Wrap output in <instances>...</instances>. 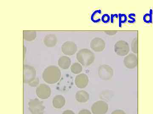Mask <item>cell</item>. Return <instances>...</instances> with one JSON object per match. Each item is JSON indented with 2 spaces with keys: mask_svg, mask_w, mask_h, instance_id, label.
I'll return each instance as SVG.
<instances>
[{
  "mask_svg": "<svg viewBox=\"0 0 153 114\" xmlns=\"http://www.w3.org/2000/svg\"><path fill=\"white\" fill-rule=\"evenodd\" d=\"M61 72L59 68L56 66H50L46 68L42 75L43 80L48 84H54L59 81Z\"/></svg>",
  "mask_w": 153,
  "mask_h": 114,
  "instance_id": "6da1fadb",
  "label": "cell"
},
{
  "mask_svg": "<svg viewBox=\"0 0 153 114\" xmlns=\"http://www.w3.org/2000/svg\"><path fill=\"white\" fill-rule=\"evenodd\" d=\"M76 59L82 66L90 65L95 60V55L89 49H82L76 53Z\"/></svg>",
  "mask_w": 153,
  "mask_h": 114,
  "instance_id": "7a4b0ae2",
  "label": "cell"
},
{
  "mask_svg": "<svg viewBox=\"0 0 153 114\" xmlns=\"http://www.w3.org/2000/svg\"><path fill=\"white\" fill-rule=\"evenodd\" d=\"M29 109L32 114H43L45 106L43 102L37 99L31 100L28 103Z\"/></svg>",
  "mask_w": 153,
  "mask_h": 114,
  "instance_id": "3957f363",
  "label": "cell"
},
{
  "mask_svg": "<svg viewBox=\"0 0 153 114\" xmlns=\"http://www.w3.org/2000/svg\"><path fill=\"white\" fill-rule=\"evenodd\" d=\"M114 50L116 54L120 56H125L128 55L130 47L127 42L121 40L115 44Z\"/></svg>",
  "mask_w": 153,
  "mask_h": 114,
  "instance_id": "277c9868",
  "label": "cell"
},
{
  "mask_svg": "<svg viewBox=\"0 0 153 114\" xmlns=\"http://www.w3.org/2000/svg\"><path fill=\"white\" fill-rule=\"evenodd\" d=\"M36 72L35 68L29 65H25L23 68V81L29 84L36 78Z\"/></svg>",
  "mask_w": 153,
  "mask_h": 114,
  "instance_id": "5b68a950",
  "label": "cell"
},
{
  "mask_svg": "<svg viewBox=\"0 0 153 114\" xmlns=\"http://www.w3.org/2000/svg\"><path fill=\"white\" fill-rule=\"evenodd\" d=\"M108 110V104L103 101L96 102L91 107V111L93 114H105Z\"/></svg>",
  "mask_w": 153,
  "mask_h": 114,
  "instance_id": "8992f818",
  "label": "cell"
},
{
  "mask_svg": "<svg viewBox=\"0 0 153 114\" xmlns=\"http://www.w3.org/2000/svg\"><path fill=\"white\" fill-rule=\"evenodd\" d=\"M100 77L104 80H108L112 77L114 75L113 69L110 66L102 65L100 66L98 69Z\"/></svg>",
  "mask_w": 153,
  "mask_h": 114,
  "instance_id": "52a82bcc",
  "label": "cell"
},
{
  "mask_svg": "<svg viewBox=\"0 0 153 114\" xmlns=\"http://www.w3.org/2000/svg\"><path fill=\"white\" fill-rule=\"evenodd\" d=\"M36 94L38 97L41 99H47L51 95V88L45 84H41L36 88Z\"/></svg>",
  "mask_w": 153,
  "mask_h": 114,
  "instance_id": "ba28073f",
  "label": "cell"
},
{
  "mask_svg": "<svg viewBox=\"0 0 153 114\" xmlns=\"http://www.w3.org/2000/svg\"><path fill=\"white\" fill-rule=\"evenodd\" d=\"M62 51L67 56H72L77 51V46L75 43L71 41L65 42L61 47Z\"/></svg>",
  "mask_w": 153,
  "mask_h": 114,
  "instance_id": "9c48e42d",
  "label": "cell"
},
{
  "mask_svg": "<svg viewBox=\"0 0 153 114\" xmlns=\"http://www.w3.org/2000/svg\"><path fill=\"white\" fill-rule=\"evenodd\" d=\"M123 63L126 67L129 69H134L137 65V57L134 53L127 55L124 59Z\"/></svg>",
  "mask_w": 153,
  "mask_h": 114,
  "instance_id": "30bf717a",
  "label": "cell"
},
{
  "mask_svg": "<svg viewBox=\"0 0 153 114\" xmlns=\"http://www.w3.org/2000/svg\"><path fill=\"white\" fill-rule=\"evenodd\" d=\"M90 47L94 51H102L105 47V42L100 38H94L91 42Z\"/></svg>",
  "mask_w": 153,
  "mask_h": 114,
  "instance_id": "8fae6325",
  "label": "cell"
},
{
  "mask_svg": "<svg viewBox=\"0 0 153 114\" xmlns=\"http://www.w3.org/2000/svg\"><path fill=\"white\" fill-rule=\"evenodd\" d=\"M89 82L88 77L86 74H80L75 79V85L79 88H84L87 86Z\"/></svg>",
  "mask_w": 153,
  "mask_h": 114,
  "instance_id": "7c38bea8",
  "label": "cell"
},
{
  "mask_svg": "<svg viewBox=\"0 0 153 114\" xmlns=\"http://www.w3.org/2000/svg\"><path fill=\"white\" fill-rule=\"evenodd\" d=\"M66 104L65 98L62 95H57L53 98L52 105L55 109L62 108Z\"/></svg>",
  "mask_w": 153,
  "mask_h": 114,
  "instance_id": "4fadbf2b",
  "label": "cell"
},
{
  "mask_svg": "<svg viewBox=\"0 0 153 114\" xmlns=\"http://www.w3.org/2000/svg\"><path fill=\"white\" fill-rule=\"evenodd\" d=\"M44 45L48 48L55 47L57 42V38L54 34H49L44 38Z\"/></svg>",
  "mask_w": 153,
  "mask_h": 114,
  "instance_id": "5bb4252c",
  "label": "cell"
},
{
  "mask_svg": "<svg viewBox=\"0 0 153 114\" xmlns=\"http://www.w3.org/2000/svg\"><path fill=\"white\" fill-rule=\"evenodd\" d=\"M75 98L77 102L80 103H85L89 99V95L88 93L85 91H78L75 94Z\"/></svg>",
  "mask_w": 153,
  "mask_h": 114,
  "instance_id": "9a60e30c",
  "label": "cell"
},
{
  "mask_svg": "<svg viewBox=\"0 0 153 114\" xmlns=\"http://www.w3.org/2000/svg\"><path fill=\"white\" fill-rule=\"evenodd\" d=\"M58 64L60 68L63 69H67L71 66V59L68 57L63 56L59 59Z\"/></svg>",
  "mask_w": 153,
  "mask_h": 114,
  "instance_id": "2e32d148",
  "label": "cell"
},
{
  "mask_svg": "<svg viewBox=\"0 0 153 114\" xmlns=\"http://www.w3.org/2000/svg\"><path fill=\"white\" fill-rule=\"evenodd\" d=\"M37 34L34 31H24L23 33V38L26 41H32L36 37Z\"/></svg>",
  "mask_w": 153,
  "mask_h": 114,
  "instance_id": "e0dca14e",
  "label": "cell"
},
{
  "mask_svg": "<svg viewBox=\"0 0 153 114\" xmlns=\"http://www.w3.org/2000/svg\"><path fill=\"white\" fill-rule=\"evenodd\" d=\"M71 72L74 74H78L80 73L82 70V67L81 64L79 63H75L71 66Z\"/></svg>",
  "mask_w": 153,
  "mask_h": 114,
  "instance_id": "ac0fdd59",
  "label": "cell"
},
{
  "mask_svg": "<svg viewBox=\"0 0 153 114\" xmlns=\"http://www.w3.org/2000/svg\"><path fill=\"white\" fill-rule=\"evenodd\" d=\"M131 50L132 52L134 53L137 54L138 53V38L135 37L133 40L131 42Z\"/></svg>",
  "mask_w": 153,
  "mask_h": 114,
  "instance_id": "d6986e66",
  "label": "cell"
},
{
  "mask_svg": "<svg viewBox=\"0 0 153 114\" xmlns=\"http://www.w3.org/2000/svg\"><path fill=\"white\" fill-rule=\"evenodd\" d=\"M39 79L38 78L36 77V79H35L34 80L30 82V83H29L28 84H29V86H30L32 87H37V86L39 85Z\"/></svg>",
  "mask_w": 153,
  "mask_h": 114,
  "instance_id": "ffe728a7",
  "label": "cell"
},
{
  "mask_svg": "<svg viewBox=\"0 0 153 114\" xmlns=\"http://www.w3.org/2000/svg\"><path fill=\"white\" fill-rule=\"evenodd\" d=\"M102 22L104 23H108L109 22L110 20V17L109 15L108 14H105L102 16Z\"/></svg>",
  "mask_w": 153,
  "mask_h": 114,
  "instance_id": "44dd1931",
  "label": "cell"
},
{
  "mask_svg": "<svg viewBox=\"0 0 153 114\" xmlns=\"http://www.w3.org/2000/svg\"><path fill=\"white\" fill-rule=\"evenodd\" d=\"M111 114H126L125 112L123 110H117L114 111L111 113Z\"/></svg>",
  "mask_w": 153,
  "mask_h": 114,
  "instance_id": "7402d4cb",
  "label": "cell"
},
{
  "mask_svg": "<svg viewBox=\"0 0 153 114\" xmlns=\"http://www.w3.org/2000/svg\"><path fill=\"white\" fill-rule=\"evenodd\" d=\"M78 114H92L90 111L88 110H80Z\"/></svg>",
  "mask_w": 153,
  "mask_h": 114,
  "instance_id": "603a6c76",
  "label": "cell"
},
{
  "mask_svg": "<svg viewBox=\"0 0 153 114\" xmlns=\"http://www.w3.org/2000/svg\"><path fill=\"white\" fill-rule=\"evenodd\" d=\"M126 20V15H123V18L122 16V15H121L120 16V22L123 23L125 22Z\"/></svg>",
  "mask_w": 153,
  "mask_h": 114,
  "instance_id": "cb8c5ba5",
  "label": "cell"
},
{
  "mask_svg": "<svg viewBox=\"0 0 153 114\" xmlns=\"http://www.w3.org/2000/svg\"><path fill=\"white\" fill-rule=\"evenodd\" d=\"M62 114H75V113L71 110H66L63 112Z\"/></svg>",
  "mask_w": 153,
  "mask_h": 114,
  "instance_id": "d4e9b609",
  "label": "cell"
},
{
  "mask_svg": "<svg viewBox=\"0 0 153 114\" xmlns=\"http://www.w3.org/2000/svg\"><path fill=\"white\" fill-rule=\"evenodd\" d=\"M116 32L115 31H109L108 33H106V34L109 35H113L116 34Z\"/></svg>",
  "mask_w": 153,
  "mask_h": 114,
  "instance_id": "484cf974",
  "label": "cell"
}]
</instances>
